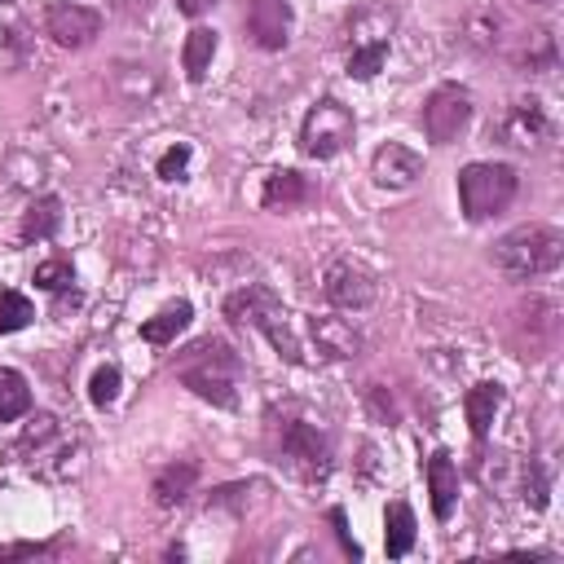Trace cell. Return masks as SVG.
Segmentation results:
<instances>
[{
    "mask_svg": "<svg viewBox=\"0 0 564 564\" xmlns=\"http://www.w3.org/2000/svg\"><path fill=\"white\" fill-rule=\"evenodd\" d=\"M330 524H335V533H339V542H344V551H348V555L357 560V555H361V546H357V542L348 538V529H344V511H330Z\"/></svg>",
    "mask_w": 564,
    "mask_h": 564,
    "instance_id": "cell-31",
    "label": "cell"
},
{
    "mask_svg": "<svg viewBox=\"0 0 564 564\" xmlns=\"http://www.w3.org/2000/svg\"><path fill=\"white\" fill-rule=\"evenodd\" d=\"M31 317H35V308H31V300L22 291H0V335L22 330Z\"/></svg>",
    "mask_w": 564,
    "mask_h": 564,
    "instance_id": "cell-26",
    "label": "cell"
},
{
    "mask_svg": "<svg viewBox=\"0 0 564 564\" xmlns=\"http://www.w3.org/2000/svg\"><path fill=\"white\" fill-rule=\"evenodd\" d=\"M48 35L62 48H88L101 35V13L88 4H75V0H62L48 9Z\"/></svg>",
    "mask_w": 564,
    "mask_h": 564,
    "instance_id": "cell-7",
    "label": "cell"
},
{
    "mask_svg": "<svg viewBox=\"0 0 564 564\" xmlns=\"http://www.w3.org/2000/svg\"><path fill=\"white\" fill-rule=\"evenodd\" d=\"M26 48H31V35H26L22 13L9 0H0V70L18 66L26 57Z\"/></svg>",
    "mask_w": 564,
    "mask_h": 564,
    "instance_id": "cell-16",
    "label": "cell"
},
{
    "mask_svg": "<svg viewBox=\"0 0 564 564\" xmlns=\"http://www.w3.org/2000/svg\"><path fill=\"white\" fill-rule=\"evenodd\" d=\"M31 410V388L18 370H0V423H13Z\"/></svg>",
    "mask_w": 564,
    "mask_h": 564,
    "instance_id": "cell-24",
    "label": "cell"
},
{
    "mask_svg": "<svg viewBox=\"0 0 564 564\" xmlns=\"http://www.w3.org/2000/svg\"><path fill=\"white\" fill-rule=\"evenodd\" d=\"M502 405V388L498 383H476L467 397H463V410H467V423H471V436L485 441L489 436V423Z\"/></svg>",
    "mask_w": 564,
    "mask_h": 564,
    "instance_id": "cell-17",
    "label": "cell"
},
{
    "mask_svg": "<svg viewBox=\"0 0 564 564\" xmlns=\"http://www.w3.org/2000/svg\"><path fill=\"white\" fill-rule=\"evenodd\" d=\"M427 494H432V516L449 520L454 502H458V467H454V458L445 449H436L427 458Z\"/></svg>",
    "mask_w": 564,
    "mask_h": 564,
    "instance_id": "cell-13",
    "label": "cell"
},
{
    "mask_svg": "<svg viewBox=\"0 0 564 564\" xmlns=\"http://www.w3.org/2000/svg\"><path fill=\"white\" fill-rule=\"evenodd\" d=\"M419 172H423V159L410 145H401V141H383L375 150V159H370V176L383 189H405V185L419 181Z\"/></svg>",
    "mask_w": 564,
    "mask_h": 564,
    "instance_id": "cell-10",
    "label": "cell"
},
{
    "mask_svg": "<svg viewBox=\"0 0 564 564\" xmlns=\"http://www.w3.org/2000/svg\"><path fill=\"white\" fill-rule=\"evenodd\" d=\"M502 137H507V145H520V150H538L546 137H551V119H546V110L529 97V101H516L511 110H507V119H502Z\"/></svg>",
    "mask_w": 564,
    "mask_h": 564,
    "instance_id": "cell-12",
    "label": "cell"
},
{
    "mask_svg": "<svg viewBox=\"0 0 564 564\" xmlns=\"http://www.w3.org/2000/svg\"><path fill=\"white\" fill-rule=\"evenodd\" d=\"M212 57H216V31H212V26H194V31L185 35V48H181L185 75L198 84V79L212 70Z\"/></svg>",
    "mask_w": 564,
    "mask_h": 564,
    "instance_id": "cell-20",
    "label": "cell"
},
{
    "mask_svg": "<svg viewBox=\"0 0 564 564\" xmlns=\"http://www.w3.org/2000/svg\"><path fill=\"white\" fill-rule=\"evenodd\" d=\"M234 379H238V357L220 344V339H203L189 348V357L181 361V383L189 392H198L212 405H234Z\"/></svg>",
    "mask_w": 564,
    "mask_h": 564,
    "instance_id": "cell-2",
    "label": "cell"
},
{
    "mask_svg": "<svg viewBox=\"0 0 564 564\" xmlns=\"http://www.w3.org/2000/svg\"><path fill=\"white\" fill-rule=\"evenodd\" d=\"M352 110L335 97H322L308 115H304V128H300V150L308 159H335L348 141H352Z\"/></svg>",
    "mask_w": 564,
    "mask_h": 564,
    "instance_id": "cell-5",
    "label": "cell"
},
{
    "mask_svg": "<svg viewBox=\"0 0 564 564\" xmlns=\"http://www.w3.org/2000/svg\"><path fill=\"white\" fill-rule=\"evenodd\" d=\"M216 0H176V9L185 13V18H198V13H207Z\"/></svg>",
    "mask_w": 564,
    "mask_h": 564,
    "instance_id": "cell-32",
    "label": "cell"
},
{
    "mask_svg": "<svg viewBox=\"0 0 564 564\" xmlns=\"http://www.w3.org/2000/svg\"><path fill=\"white\" fill-rule=\"evenodd\" d=\"M35 282L44 291H66L70 286V264L66 260H44V264H35Z\"/></svg>",
    "mask_w": 564,
    "mask_h": 564,
    "instance_id": "cell-28",
    "label": "cell"
},
{
    "mask_svg": "<svg viewBox=\"0 0 564 564\" xmlns=\"http://www.w3.org/2000/svg\"><path fill=\"white\" fill-rule=\"evenodd\" d=\"M529 4H551V0H529Z\"/></svg>",
    "mask_w": 564,
    "mask_h": 564,
    "instance_id": "cell-33",
    "label": "cell"
},
{
    "mask_svg": "<svg viewBox=\"0 0 564 564\" xmlns=\"http://www.w3.org/2000/svg\"><path fill=\"white\" fill-rule=\"evenodd\" d=\"M115 397H119V366H97L93 379H88V401L97 410H106Z\"/></svg>",
    "mask_w": 564,
    "mask_h": 564,
    "instance_id": "cell-27",
    "label": "cell"
},
{
    "mask_svg": "<svg viewBox=\"0 0 564 564\" xmlns=\"http://www.w3.org/2000/svg\"><path fill=\"white\" fill-rule=\"evenodd\" d=\"M516 185H520V176H516V167H507V163H467V167L458 172V203H463V216H467V220H489V216L507 212L511 198H516Z\"/></svg>",
    "mask_w": 564,
    "mask_h": 564,
    "instance_id": "cell-4",
    "label": "cell"
},
{
    "mask_svg": "<svg viewBox=\"0 0 564 564\" xmlns=\"http://www.w3.org/2000/svg\"><path fill=\"white\" fill-rule=\"evenodd\" d=\"M225 313L234 317V322H242V326H256L291 366H300L304 361V352H300V339L291 335V326H286V313H282V304L273 300V291H264V286H242V291H234L229 300H225Z\"/></svg>",
    "mask_w": 564,
    "mask_h": 564,
    "instance_id": "cell-3",
    "label": "cell"
},
{
    "mask_svg": "<svg viewBox=\"0 0 564 564\" xmlns=\"http://www.w3.org/2000/svg\"><path fill=\"white\" fill-rule=\"evenodd\" d=\"M57 225H62V203L48 194V198H35L31 207H26V216H22V238L31 242V238H53L57 234Z\"/></svg>",
    "mask_w": 564,
    "mask_h": 564,
    "instance_id": "cell-23",
    "label": "cell"
},
{
    "mask_svg": "<svg viewBox=\"0 0 564 564\" xmlns=\"http://www.w3.org/2000/svg\"><path fill=\"white\" fill-rule=\"evenodd\" d=\"M308 194H313V189H308V181H304L300 172L282 167V172H273V176L264 181L260 203H264V207H295V203H304Z\"/></svg>",
    "mask_w": 564,
    "mask_h": 564,
    "instance_id": "cell-21",
    "label": "cell"
},
{
    "mask_svg": "<svg viewBox=\"0 0 564 564\" xmlns=\"http://www.w3.org/2000/svg\"><path fill=\"white\" fill-rule=\"evenodd\" d=\"M467 119H471V93H467L463 84H441V88H432V97L423 101V132H427V141H436V145L458 141V132L467 128Z\"/></svg>",
    "mask_w": 564,
    "mask_h": 564,
    "instance_id": "cell-6",
    "label": "cell"
},
{
    "mask_svg": "<svg viewBox=\"0 0 564 564\" xmlns=\"http://www.w3.org/2000/svg\"><path fill=\"white\" fill-rule=\"evenodd\" d=\"M194 480H198V463H172V467H163L154 476V502L159 507H176L194 489Z\"/></svg>",
    "mask_w": 564,
    "mask_h": 564,
    "instance_id": "cell-22",
    "label": "cell"
},
{
    "mask_svg": "<svg viewBox=\"0 0 564 564\" xmlns=\"http://www.w3.org/2000/svg\"><path fill=\"white\" fill-rule=\"evenodd\" d=\"M185 167H189V145L181 141V145H172L163 159H159V176L163 181H181L185 176Z\"/></svg>",
    "mask_w": 564,
    "mask_h": 564,
    "instance_id": "cell-30",
    "label": "cell"
},
{
    "mask_svg": "<svg viewBox=\"0 0 564 564\" xmlns=\"http://www.w3.org/2000/svg\"><path fill=\"white\" fill-rule=\"evenodd\" d=\"M326 300L335 308H352V313L370 308L375 304V278L361 264H352V260H335L326 269Z\"/></svg>",
    "mask_w": 564,
    "mask_h": 564,
    "instance_id": "cell-8",
    "label": "cell"
},
{
    "mask_svg": "<svg viewBox=\"0 0 564 564\" xmlns=\"http://www.w3.org/2000/svg\"><path fill=\"white\" fill-rule=\"evenodd\" d=\"M383 551L392 555V560H401V555H410V546H414V538H419V524H414V511L405 507V502H392L388 507V516H383Z\"/></svg>",
    "mask_w": 564,
    "mask_h": 564,
    "instance_id": "cell-19",
    "label": "cell"
},
{
    "mask_svg": "<svg viewBox=\"0 0 564 564\" xmlns=\"http://www.w3.org/2000/svg\"><path fill=\"white\" fill-rule=\"evenodd\" d=\"M383 57H388V40L352 44V53H348V75H352V79H375V75L383 70Z\"/></svg>",
    "mask_w": 564,
    "mask_h": 564,
    "instance_id": "cell-25",
    "label": "cell"
},
{
    "mask_svg": "<svg viewBox=\"0 0 564 564\" xmlns=\"http://www.w3.org/2000/svg\"><path fill=\"white\" fill-rule=\"evenodd\" d=\"M308 330H313L317 348L330 352V357H357V352H361V335H357L344 317H313Z\"/></svg>",
    "mask_w": 564,
    "mask_h": 564,
    "instance_id": "cell-15",
    "label": "cell"
},
{
    "mask_svg": "<svg viewBox=\"0 0 564 564\" xmlns=\"http://www.w3.org/2000/svg\"><path fill=\"white\" fill-rule=\"evenodd\" d=\"M524 502L538 507V511L546 507V476H542V467H538L533 458L524 463Z\"/></svg>",
    "mask_w": 564,
    "mask_h": 564,
    "instance_id": "cell-29",
    "label": "cell"
},
{
    "mask_svg": "<svg viewBox=\"0 0 564 564\" xmlns=\"http://www.w3.org/2000/svg\"><path fill=\"white\" fill-rule=\"evenodd\" d=\"M247 31L260 48H282L291 31V0H247Z\"/></svg>",
    "mask_w": 564,
    "mask_h": 564,
    "instance_id": "cell-11",
    "label": "cell"
},
{
    "mask_svg": "<svg viewBox=\"0 0 564 564\" xmlns=\"http://www.w3.org/2000/svg\"><path fill=\"white\" fill-rule=\"evenodd\" d=\"M520 330H524L520 339L524 357H542L560 335V304L546 295H529V304L520 308Z\"/></svg>",
    "mask_w": 564,
    "mask_h": 564,
    "instance_id": "cell-9",
    "label": "cell"
},
{
    "mask_svg": "<svg viewBox=\"0 0 564 564\" xmlns=\"http://www.w3.org/2000/svg\"><path fill=\"white\" fill-rule=\"evenodd\" d=\"M189 317H194V308H189V300H176V304H167L163 313H154L150 322H141V339L145 344H172L185 326H189Z\"/></svg>",
    "mask_w": 564,
    "mask_h": 564,
    "instance_id": "cell-18",
    "label": "cell"
},
{
    "mask_svg": "<svg viewBox=\"0 0 564 564\" xmlns=\"http://www.w3.org/2000/svg\"><path fill=\"white\" fill-rule=\"evenodd\" d=\"M282 454L295 458V463H304L308 471H326V458H330L322 432L308 427V423H286L282 427Z\"/></svg>",
    "mask_w": 564,
    "mask_h": 564,
    "instance_id": "cell-14",
    "label": "cell"
},
{
    "mask_svg": "<svg viewBox=\"0 0 564 564\" xmlns=\"http://www.w3.org/2000/svg\"><path fill=\"white\" fill-rule=\"evenodd\" d=\"M560 256H564L560 229L538 225V220L516 225L511 234H502V238L494 242V264H498L511 282H533V278L551 273V269L560 264Z\"/></svg>",
    "mask_w": 564,
    "mask_h": 564,
    "instance_id": "cell-1",
    "label": "cell"
}]
</instances>
